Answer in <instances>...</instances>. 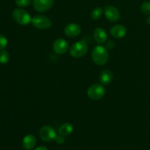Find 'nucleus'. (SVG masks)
I'll return each instance as SVG.
<instances>
[{
	"label": "nucleus",
	"instance_id": "22",
	"mask_svg": "<svg viewBox=\"0 0 150 150\" xmlns=\"http://www.w3.org/2000/svg\"><path fill=\"white\" fill-rule=\"evenodd\" d=\"M114 45H115V44H114V41L109 40L106 42L105 48H106L107 49H112V48L114 47Z\"/></svg>",
	"mask_w": 150,
	"mask_h": 150
},
{
	"label": "nucleus",
	"instance_id": "10",
	"mask_svg": "<svg viewBox=\"0 0 150 150\" xmlns=\"http://www.w3.org/2000/svg\"><path fill=\"white\" fill-rule=\"evenodd\" d=\"M64 34L68 38H73L78 37L81 32V26L76 23H68L64 28Z\"/></svg>",
	"mask_w": 150,
	"mask_h": 150
},
{
	"label": "nucleus",
	"instance_id": "2",
	"mask_svg": "<svg viewBox=\"0 0 150 150\" xmlns=\"http://www.w3.org/2000/svg\"><path fill=\"white\" fill-rule=\"evenodd\" d=\"M87 51L88 44L84 40L77 41L70 47V54L73 58H81L86 55Z\"/></svg>",
	"mask_w": 150,
	"mask_h": 150
},
{
	"label": "nucleus",
	"instance_id": "19",
	"mask_svg": "<svg viewBox=\"0 0 150 150\" xmlns=\"http://www.w3.org/2000/svg\"><path fill=\"white\" fill-rule=\"evenodd\" d=\"M141 10H142V13H144V14L150 15V1H144V2L142 3V6H141Z\"/></svg>",
	"mask_w": 150,
	"mask_h": 150
},
{
	"label": "nucleus",
	"instance_id": "5",
	"mask_svg": "<svg viewBox=\"0 0 150 150\" xmlns=\"http://www.w3.org/2000/svg\"><path fill=\"white\" fill-rule=\"evenodd\" d=\"M32 26L38 29H48L52 26V21L49 18L42 15H37L32 18Z\"/></svg>",
	"mask_w": 150,
	"mask_h": 150
},
{
	"label": "nucleus",
	"instance_id": "11",
	"mask_svg": "<svg viewBox=\"0 0 150 150\" xmlns=\"http://www.w3.org/2000/svg\"><path fill=\"white\" fill-rule=\"evenodd\" d=\"M127 29L125 26L121 24H117L113 26L110 29V34L114 38H122L127 35Z\"/></svg>",
	"mask_w": 150,
	"mask_h": 150
},
{
	"label": "nucleus",
	"instance_id": "23",
	"mask_svg": "<svg viewBox=\"0 0 150 150\" xmlns=\"http://www.w3.org/2000/svg\"><path fill=\"white\" fill-rule=\"evenodd\" d=\"M35 150H48V148L45 146H40L38 147H37Z\"/></svg>",
	"mask_w": 150,
	"mask_h": 150
},
{
	"label": "nucleus",
	"instance_id": "24",
	"mask_svg": "<svg viewBox=\"0 0 150 150\" xmlns=\"http://www.w3.org/2000/svg\"><path fill=\"white\" fill-rule=\"evenodd\" d=\"M146 23H147V24L150 25V15L146 18Z\"/></svg>",
	"mask_w": 150,
	"mask_h": 150
},
{
	"label": "nucleus",
	"instance_id": "1",
	"mask_svg": "<svg viewBox=\"0 0 150 150\" xmlns=\"http://www.w3.org/2000/svg\"><path fill=\"white\" fill-rule=\"evenodd\" d=\"M92 59L98 66H103L107 63L109 57L108 49L103 45H97L92 51Z\"/></svg>",
	"mask_w": 150,
	"mask_h": 150
},
{
	"label": "nucleus",
	"instance_id": "21",
	"mask_svg": "<svg viewBox=\"0 0 150 150\" xmlns=\"http://www.w3.org/2000/svg\"><path fill=\"white\" fill-rule=\"evenodd\" d=\"M54 141H55L56 143L58 144H63L64 143V142H65V139H64V136L59 134L57 135V136H56Z\"/></svg>",
	"mask_w": 150,
	"mask_h": 150
},
{
	"label": "nucleus",
	"instance_id": "8",
	"mask_svg": "<svg viewBox=\"0 0 150 150\" xmlns=\"http://www.w3.org/2000/svg\"><path fill=\"white\" fill-rule=\"evenodd\" d=\"M54 0H33V7L39 13H45L52 7Z\"/></svg>",
	"mask_w": 150,
	"mask_h": 150
},
{
	"label": "nucleus",
	"instance_id": "13",
	"mask_svg": "<svg viewBox=\"0 0 150 150\" xmlns=\"http://www.w3.org/2000/svg\"><path fill=\"white\" fill-rule=\"evenodd\" d=\"M37 144V139L32 134L26 135L22 140V146L26 150H32Z\"/></svg>",
	"mask_w": 150,
	"mask_h": 150
},
{
	"label": "nucleus",
	"instance_id": "12",
	"mask_svg": "<svg viewBox=\"0 0 150 150\" xmlns=\"http://www.w3.org/2000/svg\"><path fill=\"white\" fill-rule=\"evenodd\" d=\"M93 38L98 44L105 43L108 39V35L105 29L101 27H98L94 30Z\"/></svg>",
	"mask_w": 150,
	"mask_h": 150
},
{
	"label": "nucleus",
	"instance_id": "7",
	"mask_svg": "<svg viewBox=\"0 0 150 150\" xmlns=\"http://www.w3.org/2000/svg\"><path fill=\"white\" fill-rule=\"evenodd\" d=\"M104 14L108 21L111 22H117L120 18V13L118 9L112 5L105 6L103 9Z\"/></svg>",
	"mask_w": 150,
	"mask_h": 150
},
{
	"label": "nucleus",
	"instance_id": "17",
	"mask_svg": "<svg viewBox=\"0 0 150 150\" xmlns=\"http://www.w3.org/2000/svg\"><path fill=\"white\" fill-rule=\"evenodd\" d=\"M10 59L9 53L5 50H0V64H7Z\"/></svg>",
	"mask_w": 150,
	"mask_h": 150
},
{
	"label": "nucleus",
	"instance_id": "18",
	"mask_svg": "<svg viewBox=\"0 0 150 150\" xmlns=\"http://www.w3.org/2000/svg\"><path fill=\"white\" fill-rule=\"evenodd\" d=\"M15 2H16V5L18 7H26L30 5L33 2V0H16Z\"/></svg>",
	"mask_w": 150,
	"mask_h": 150
},
{
	"label": "nucleus",
	"instance_id": "9",
	"mask_svg": "<svg viewBox=\"0 0 150 150\" xmlns=\"http://www.w3.org/2000/svg\"><path fill=\"white\" fill-rule=\"evenodd\" d=\"M53 50L57 54H64L69 50L68 42L62 38L57 39L53 43Z\"/></svg>",
	"mask_w": 150,
	"mask_h": 150
},
{
	"label": "nucleus",
	"instance_id": "3",
	"mask_svg": "<svg viewBox=\"0 0 150 150\" xmlns=\"http://www.w3.org/2000/svg\"><path fill=\"white\" fill-rule=\"evenodd\" d=\"M12 16L15 21L20 25L26 26L32 21V17L26 10L21 8H16L12 13Z\"/></svg>",
	"mask_w": 150,
	"mask_h": 150
},
{
	"label": "nucleus",
	"instance_id": "15",
	"mask_svg": "<svg viewBox=\"0 0 150 150\" xmlns=\"http://www.w3.org/2000/svg\"><path fill=\"white\" fill-rule=\"evenodd\" d=\"M73 131V126L70 123L66 122L62 125L59 128V134L64 136H67L71 134Z\"/></svg>",
	"mask_w": 150,
	"mask_h": 150
},
{
	"label": "nucleus",
	"instance_id": "14",
	"mask_svg": "<svg viewBox=\"0 0 150 150\" xmlns=\"http://www.w3.org/2000/svg\"><path fill=\"white\" fill-rule=\"evenodd\" d=\"M114 76L111 70H103L100 72L99 75V81L101 84L108 85L112 82Z\"/></svg>",
	"mask_w": 150,
	"mask_h": 150
},
{
	"label": "nucleus",
	"instance_id": "6",
	"mask_svg": "<svg viewBox=\"0 0 150 150\" xmlns=\"http://www.w3.org/2000/svg\"><path fill=\"white\" fill-rule=\"evenodd\" d=\"M39 136L45 142H51L57 136L55 129L50 125H44L40 129Z\"/></svg>",
	"mask_w": 150,
	"mask_h": 150
},
{
	"label": "nucleus",
	"instance_id": "4",
	"mask_svg": "<svg viewBox=\"0 0 150 150\" xmlns=\"http://www.w3.org/2000/svg\"><path fill=\"white\" fill-rule=\"evenodd\" d=\"M105 94V87L101 83H94L87 89V96L93 100H99L102 99Z\"/></svg>",
	"mask_w": 150,
	"mask_h": 150
},
{
	"label": "nucleus",
	"instance_id": "16",
	"mask_svg": "<svg viewBox=\"0 0 150 150\" xmlns=\"http://www.w3.org/2000/svg\"><path fill=\"white\" fill-rule=\"evenodd\" d=\"M103 12V9L102 7H95V8L93 9V10H92V12H91V18H92L93 20H98V19L101 18Z\"/></svg>",
	"mask_w": 150,
	"mask_h": 150
},
{
	"label": "nucleus",
	"instance_id": "20",
	"mask_svg": "<svg viewBox=\"0 0 150 150\" xmlns=\"http://www.w3.org/2000/svg\"><path fill=\"white\" fill-rule=\"evenodd\" d=\"M8 45V40L4 35L0 34V50H4Z\"/></svg>",
	"mask_w": 150,
	"mask_h": 150
}]
</instances>
